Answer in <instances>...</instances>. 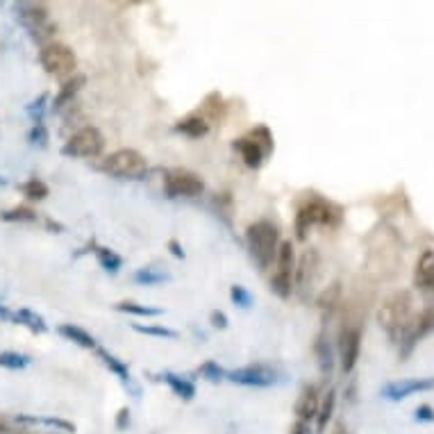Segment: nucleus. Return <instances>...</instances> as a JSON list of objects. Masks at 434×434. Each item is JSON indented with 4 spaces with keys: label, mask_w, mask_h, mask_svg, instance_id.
I'll use <instances>...</instances> for the list:
<instances>
[{
    "label": "nucleus",
    "mask_w": 434,
    "mask_h": 434,
    "mask_svg": "<svg viewBox=\"0 0 434 434\" xmlns=\"http://www.w3.org/2000/svg\"><path fill=\"white\" fill-rule=\"evenodd\" d=\"M210 323H212V327H216V330H225L228 327V316L223 314V311H219V309H214L212 314H210Z\"/></svg>",
    "instance_id": "nucleus-41"
},
{
    "label": "nucleus",
    "mask_w": 434,
    "mask_h": 434,
    "mask_svg": "<svg viewBox=\"0 0 434 434\" xmlns=\"http://www.w3.org/2000/svg\"><path fill=\"white\" fill-rule=\"evenodd\" d=\"M334 407H336V392L330 389V392L323 396V401L318 405V414H316V428L318 432H325L330 419L334 416Z\"/></svg>",
    "instance_id": "nucleus-23"
},
{
    "label": "nucleus",
    "mask_w": 434,
    "mask_h": 434,
    "mask_svg": "<svg viewBox=\"0 0 434 434\" xmlns=\"http://www.w3.org/2000/svg\"><path fill=\"white\" fill-rule=\"evenodd\" d=\"M434 389V378H414V380H401V382H389V385L382 389V396L387 401H405L414 394L421 392H432Z\"/></svg>",
    "instance_id": "nucleus-10"
},
{
    "label": "nucleus",
    "mask_w": 434,
    "mask_h": 434,
    "mask_svg": "<svg viewBox=\"0 0 434 434\" xmlns=\"http://www.w3.org/2000/svg\"><path fill=\"white\" fill-rule=\"evenodd\" d=\"M380 327L392 336L394 341H401L407 327L412 323V296L407 291H398L392 298L385 300V305L378 311Z\"/></svg>",
    "instance_id": "nucleus-2"
},
{
    "label": "nucleus",
    "mask_w": 434,
    "mask_h": 434,
    "mask_svg": "<svg viewBox=\"0 0 434 434\" xmlns=\"http://www.w3.org/2000/svg\"><path fill=\"white\" fill-rule=\"evenodd\" d=\"M246 244L250 250V257L255 259V264L266 271L275 264L277 248H280V232L277 225L271 221H257L248 225L246 230Z\"/></svg>",
    "instance_id": "nucleus-1"
},
{
    "label": "nucleus",
    "mask_w": 434,
    "mask_h": 434,
    "mask_svg": "<svg viewBox=\"0 0 434 434\" xmlns=\"http://www.w3.org/2000/svg\"><path fill=\"white\" fill-rule=\"evenodd\" d=\"M118 311H123V314H132V316H162V309L160 307H148V305H139V302H118L116 305Z\"/></svg>",
    "instance_id": "nucleus-31"
},
{
    "label": "nucleus",
    "mask_w": 434,
    "mask_h": 434,
    "mask_svg": "<svg viewBox=\"0 0 434 434\" xmlns=\"http://www.w3.org/2000/svg\"><path fill=\"white\" fill-rule=\"evenodd\" d=\"M339 284H332L330 286L327 291H323L318 296V307L320 309H330V307H334V302H336V298H339Z\"/></svg>",
    "instance_id": "nucleus-38"
},
{
    "label": "nucleus",
    "mask_w": 434,
    "mask_h": 434,
    "mask_svg": "<svg viewBox=\"0 0 434 434\" xmlns=\"http://www.w3.org/2000/svg\"><path fill=\"white\" fill-rule=\"evenodd\" d=\"M16 421L28 423V425H46V428H53V430H59V432H68V434L75 432V425L71 421L57 419V416H25V414H19V416H16Z\"/></svg>",
    "instance_id": "nucleus-22"
},
{
    "label": "nucleus",
    "mask_w": 434,
    "mask_h": 434,
    "mask_svg": "<svg viewBox=\"0 0 434 434\" xmlns=\"http://www.w3.org/2000/svg\"><path fill=\"white\" fill-rule=\"evenodd\" d=\"M169 248H171V253L176 255L178 259H185V250H182V246L178 244L176 239H171V241H169Z\"/></svg>",
    "instance_id": "nucleus-43"
},
{
    "label": "nucleus",
    "mask_w": 434,
    "mask_h": 434,
    "mask_svg": "<svg viewBox=\"0 0 434 434\" xmlns=\"http://www.w3.org/2000/svg\"><path fill=\"white\" fill-rule=\"evenodd\" d=\"M28 139H30V144H34V146H48V130H46V125L43 123H37V125H32V130H30V134H28Z\"/></svg>",
    "instance_id": "nucleus-39"
},
{
    "label": "nucleus",
    "mask_w": 434,
    "mask_h": 434,
    "mask_svg": "<svg viewBox=\"0 0 434 434\" xmlns=\"http://www.w3.org/2000/svg\"><path fill=\"white\" fill-rule=\"evenodd\" d=\"M416 286L428 293V296H434V250H425V253L419 257V264H416Z\"/></svg>",
    "instance_id": "nucleus-13"
},
{
    "label": "nucleus",
    "mask_w": 434,
    "mask_h": 434,
    "mask_svg": "<svg viewBox=\"0 0 434 434\" xmlns=\"http://www.w3.org/2000/svg\"><path fill=\"white\" fill-rule=\"evenodd\" d=\"M105 148V137L98 127L93 125H86L82 130H77V132L68 139L62 148V155L66 157H98Z\"/></svg>",
    "instance_id": "nucleus-7"
},
{
    "label": "nucleus",
    "mask_w": 434,
    "mask_h": 434,
    "mask_svg": "<svg viewBox=\"0 0 434 434\" xmlns=\"http://www.w3.org/2000/svg\"><path fill=\"white\" fill-rule=\"evenodd\" d=\"M132 280L137 284H141V286H155V284H162V282L171 280V273L160 271V268H153V266H144L132 275Z\"/></svg>",
    "instance_id": "nucleus-25"
},
{
    "label": "nucleus",
    "mask_w": 434,
    "mask_h": 434,
    "mask_svg": "<svg viewBox=\"0 0 434 434\" xmlns=\"http://www.w3.org/2000/svg\"><path fill=\"white\" fill-rule=\"evenodd\" d=\"M232 146H234V150L241 155V160H244V164H246L248 169H259L264 164L266 153L259 148V146L253 141V139H248V137L234 139Z\"/></svg>",
    "instance_id": "nucleus-14"
},
{
    "label": "nucleus",
    "mask_w": 434,
    "mask_h": 434,
    "mask_svg": "<svg viewBox=\"0 0 434 434\" xmlns=\"http://www.w3.org/2000/svg\"><path fill=\"white\" fill-rule=\"evenodd\" d=\"M176 132L191 137V139H201L210 132V123L201 116V114H191L187 118H182L176 123Z\"/></svg>",
    "instance_id": "nucleus-20"
},
{
    "label": "nucleus",
    "mask_w": 434,
    "mask_h": 434,
    "mask_svg": "<svg viewBox=\"0 0 434 434\" xmlns=\"http://www.w3.org/2000/svg\"><path fill=\"white\" fill-rule=\"evenodd\" d=\"M162 380L166 382V385L171 387V392L176 394L178 398H182V401L189 403V401H194V398H196V385L191 380L178 375V373H171V371L164 373Z\"/></svg>",
    "instance_id": "nucleus-19"
},
{
    "label": "nucleus",
    "mask_w": 434,
    "mask_h": 434,
    "mask_svg": "<svg viewBox=\"0 0 434 434\" xmlns=\"http://www.w3.org/2000/svg\"><path fill=\"white\" fill-rule=\"evenodd\" d=\"M316 357H318L320 373H323V375H330V371H332V352H330L323 339L316 341Z\"/></svg>",
    "instance_id": "nucleus-36"
},
{
    "label": "nucleus",
    "mask_w": 434,
    "mask_h": 434,
    "mask_svg": "<svg viewBox=\"0 0 434 434\" xmlns=\"http://www.w3.org/2000/svg\"><path fill=\"white\" fill-rule=\"evenodd\" d=\"M0 221L5 223H34L37 221V212L30 210V207H14V210H7L0 214Z\"/></svg>",
    "instance_id": "nucleus-29"
},
{
    "label": "nucleus",
    "mask_w": 434,
    "mask_h": 434,
    "mask_svg": "<svg viewBox=\"0 0 434 434\" xmlns=\"http://www.w3.org/2000/svg\"><path fill=\"white\" fill-rule=\"evenodd\" d=\"M48 100V95L46 93H41L37 100H32L30 105H28V114H30V118L34 121V125L37 123H43V114H46V105H43V102Z\"/></svg>",
    "instance_id": "nucleus-37"
},
{
    "label": "nucleus",
    "mask_w": 434,
    "mask_h": 434,
    "mask_svg": "<svg viewBox=\"0 0 434 434\" xmlns=\"http://www.w3.org/2000/svg\"><path fill=\"white\" fill-rule=\"evenodd\" d=\"M57 332L64 336L66 341H73L75 346H80V348H86V350H95L98 348V343H95L93 334H89L86 330L77 327L73 323H62L57 327Z\"/></svg>",
    "instance_id": "nucleus-17"
},
{
    "label": "nucleus",
    "mask_w": 434,
    "mask_h": 434,
    "mask_svg": "<svg viewBox=\"0 0 434 434\" xmlns=\"http://www.w3.org/2000/svg\"><path fill=\"white\" fill-rule=\"evenodd\" d=\"M132 330H134V332H139V334H146V336H157V339H178L176 330L164 327V325H141V323H134Z\"/></svg>",
    "instance_id": "nucleus-32"
},
{
    "label": "nucleus",
    "mask_w": 434,
    "mask_h": 434,
    "mask_svg": "<svg viewBox=\"0 0 434 434\" xmlns=\"http://www.w3.org/2000/svg\"><path fill=\"white\" fill-rule=\"evenodd\" d=\"M362 350V332L359 327H343L339 336V352H341V371L348 375L359 359Z\"/></svg>",
    "instance_id": "nucleus-11"
},
{
    "label": "nucleus",
    "mask_w": 434,
    "mask_h": 434,
    "mask_svg": "<svg viewBox=\"0 0 434 434\" xmlns=\"http://www.w3.org/2000/svg\"><path fill=\"white\" fill-rule=\"evenodd\" d=\"M21 191H23V196L28 198V201H43V198L50 194L48 185L43 180H39V178H32L28 182H23Z\"/></svg>",
    "instance_id": "nucleus-28"
},
{
    "label": "nucleus",
    "mask_w": 434,
    "mask_h": 434,
    "mask_svg": "<svg viewBox=\"0 0 434 434\" xmlns=\"http://www.w3.org/2000/svg\"><path fill=\"white\" fill-rule=\"evenodd\" d=\"M16 19L25 25V30L30 32V37L34 41H39L41 46L50 43L48 39L53 37V32L57 30V25L50 21L48 10L41 3H21V5H16Z\"/></svg>",
    "instance_id": "nucleus-6"
},
{
    "label": "nucleus",
    "mask_w": 434,
    "mask_h": 434,
    "mask_svg": "<svg viewBox=\"0 0 434 434\" xmlns=\"http://www.w3.org/2000/svg\"><path fill=\"white\" fill-rule=\"evenodd\" d=\"M0 320H12V311L5 305H0Z\"/></svg>",
    "instance_id": "nucleus-44"
},
{
    "label": "nucleus",
    "mask_w": 434,
    "mask_h": 434,
    "mask_svg": "<svg viewBox=\"0 0 434 434\" xmlns=\"http://www.w3.org/2000/svg\"><path fill=\"white\" fill-rule=\"evenodd\" d=\"M84 84H86V77L82 73H75L73 77H68L66 82H62V86H59V91H57L55 100H53V109L59 111L62 107H66L68 102L75 98L77 91H80Z\"/></svg>",
    "instance_id": "nucleus-16"
},
{
    "label": "nucleus",
    "mask_w": 434,
    "mask_h": 434,
    "mask_svg": "<svg viewBox=\"0 0 434 434\" xmlns=\"http://www.w3.org/2000/svg\"><path fill=\"white\" fill-rule=\"evenodd\" d=\"M248 139H253V141H255L266 155H268V153H273V134H271V130H268L266 125H259V127H255V130H250V132H248Z\"/></svg>",
    "instance_id": "nucleus-34"
},
{
    "label": "nucleus",
    "mask_w": 434,
    "mask_h": 434,
    "mask_svg": "<svg viewBox=\"0 0 434 434\" xmlns=\"http://www.w3.org/2000/svg\"><path fill=\"white\" fill-rule=\"evenodd\" d=\"M275 273L291 275V277L296 273V253H293L291 241H280V248H277L275 255Z\"/></svg>",
    "instance_id": "nucleus-21"
},
{
    "label": "nucleus",
    "mask_w": 434,
    "mask_h": 434,
    "mask_svg": "<svg viewBox=\"0 0 434 434\" xmlns=\"http://www.w3.org/2000/svg\"><path fill=\"white\" fill-rule=\"evenodd\" d=\"M32 364V357L30 355H23V352H16V350H5L0 352V369H7V371H23L28 369Z\"/></svg>",
    "instance_id": "nucleus-26"
},
{
    "label": "nucleus",
    "mask_w": 434,
    "mask_h": 434,
    "mask_svg": "<svg viewBox=\"0 0 434 434\" xmlns=\"http://www.w3.org/2000/svg\"><path fill=\"white\" fill-rule=\"evenodd\" d=\"M271 291L277 298L286 300L293 291V277L291 275H282V273H273L271 275Z\"/></svg>",
    "instance_id": "nucleus-30"
},
{
    "label": "nucleus",
    "mask_w": 434,
    "mask_h": 434,
    "mask_svg": "<svg viewBox=\"0 0 434 434\" xmlns=\"http://www.w3.org/2000/svg\"><path fill=\"white\" fill-rule=\"evenodd\" d=\"M46 225H48V228H50V230H59V232H62V230H64V228H62V225H59V223H55V221H48Z\"/></svg>",
    "instance_id": "nucleus-47"
},
{
    "label": "nucleus",
    "mask_w": 434,
    "mask_h": 434,
    "mask_svg": "<svg viewBox=\"0 0 434 434\" xmlns=\"http://www.w3.org/2000/svg\"><path fill=\"white\" fill-rule=\"evenodd\" d=\"M39 64L46 68L48 75L57 77V80L66 82L68 77L77 73V57L66 43L50 41L39 50Z\"/></svg>",
    "instance_id": "nucleus-5"
},
{
    "label": "nucleus",
    "mask_w": 434,
    "mask_h": 434,
    "mask_svg": "<svg viewBox=\"0 0 434 434\" xmlns=\"http://www.w3.org/2000/svg\"><path fill=\"white\" fill-rule=\"evenodd\" d=\"M430 330H434V309L423 311L419 318H412L410 327H407V332L403 334V339H401V343H403L401 357H407V355L414 350V346L419 343V339H423Z\"/></svg>",
    "instance_id": "nucleus-12"
},
{
    "label": "nucleus",
    "mask_w": 434,
    "mask_h": 434,
    "mask_svg": "<svg viewBox=\"0 0 434 434\" xmlns=\"http://www.w3.org/2000/svg\"><path fill=\"white\" fill-rule=\"evenodd\" d=\"M341 221V210L332 203H325L323 198H311L300 207L296 214V239L305 241L309 230L314 225H339Z\"/></svg>",
    "instance_id": "nucleus-3"
},
{
    "label": "nucleus",
    "mask_w": 434,
    "mask_h": 434,
    "mask_svg": "<svg viewBox=\"0 0 434 434\" xmlns=\"http://www.w3.org/2000/svg\"><path fill=\"white\" fill-rule=\"evenodd\" d=\"M228 380L232 382V385L255 387V389H266V387H273L280 382L277 373L271 366H264V364H253V366L228 371Z\"/></svg>",
    "instance_id": "nucleus-9"
},
{
    "label": "nucleus",
    "mask_w": 434,
    "mask_h": 434,
    "mask_svg": "<svg viewBox=\"0 0 434 434\" xmlns=\"http://www.w3.org/2000/svg\"><path fill=\"white\" fill-rule=\"evenodd\" d=\"M12 320L14 323H19L23 327H28L30 332L34 334H46L48 332V323H46V318H43L41 314H37V311H32V309H16L12 311Z\"/></svg>",
    "instance_id": "nucleus-18"
},
{
    "label": "nucleus",
    "mask_w": 434,
    "mask_h": 434,
    "mask_svg": "<svg viewBox=\"0 0 434 434\" xmlns=\"http://www.w3.org/2000/svg\"><path fill=\"white\" fill-rule=\"evenodd\" d=\"M414 419L419 421V423H434V410H432L430 405H421V407H416Z\"/></svg>",
    "instance_id": "nucleus-40"
},
{
    "label": "nucleus",
    "mask_w": 434,
    "mask_h": 434,
    "mask_svg": "<svg viewBox=\"0 0 434 434\" xmlns=\"http://www.w3.org/2000/svg\"><path fill=\"white\" fill-rule=\"evenodd\" d=\"M98 171L121 180H141L148 173V162L134 148H121L98 162Z\"/></svg>",
    "instance_id": "nucleus-4"
},
{
    "label": "nucleus",
    "mask_w": 434,
    "mask_h": 434,
    "mask_svg": "<svg viewBox=\"0 0 434 434\" xmlns=\"http://www.w3.org/2000/svg\"><path fill=\"white\" fill-rule=\"evenodd\" d=\"M127 425H130V410H127V407H121L118 416H116V428L118 430H125Z\"/></svg>",
    "instance_id": "nucleus-42"
},
{
    "label": "nucleus",
    "mask_w": 434,
    "mask_h": 434,
    "mask_svg": "<svg viewBox=\"0 0 434 434\" xmlns=\"http://www.w3.org/2000/svg\"><path fill=\"white\" fill-rule=\"evenodd\" d=\"M318 405H320V396H318V389L314 385H307L302 389V394L296 403V414L302 423H307L309 419H316L318 414Z\"/></svg>",
    "instance_id": "nucleus-15"
},
{
    "label": "nucleus",
    "mask_w": 434,
    "mask_h": 434,
    "mask_svg": "<svg viewBox=\"0 0 434 434\" xmlns=\"http://www.w3.org/2000/svg\"><path fill=\"white\" fill-rule=\"evenodd\" d=\"M332 434H350V432H348V428H346L343 423H336V425H334V430H332Z\"/></svg>",
    "instance_id": "nucleus-46"
},
{
    "label": "nucleus",
    "mask_w": 434,
    "mask_h": 434,
    "mask_svg": "<svg viewBox=\"0 0 434 434\" xmlns=\"http://www.w3.org/2000/svg\"><path fill=\"white\" fill-rule=\"evenodd\" d=\"M164 191L171 198H196L205 191V182L194 171L169 169L164 173Z\"/></svg>",
    "instance_id": "nucleus-8"
},
{
    "label": "nucleus",
    "mask_w": 434,
    "mask_h": 434,
    "mask_svg": "<svg viewBox=\"0 0 434 434\" xmlns=\"http://www.w3.org/2000/svg\"><path fill=\"white\" fill-rule=\"evenodd\" d=\"M230 298H232L234 305H239L244 309H248L250 305H253V293H250L246 286H241V284H232L230 286Z\"/></svg>",
    "instance_id": "nucleus-35"
},
{
    "label": "nucleus",
    "mask_w": 434,
    "mask_h": 434,
    "mask_svg": "<svg viewBox=\"0 0 434 434\" xmlns=\"http://www.w3.org/2000/svg\"><path fill=\"white\" fill-rule=\"evenodd\" d=\"M198 375L205 378L207 382H214V385H219V382L228 380V371L223 366H219L216 362H205L201 369H198Z\"/></svg>",
    "instance_id": "nucleus-33"
},
{
    "label": "nucleus",
    "mask_w": 434,
    "mask_h": 434,
    "mask_svg": "<svg viewBox=\"0 0 434 434\" xmlns=\"http://www.w3.org/2000/svg\"><path fill=\"white\" fill-rule=\"evenodd\" d=\"M5 182H7L5 178H0V185H5Z\"/></svg>",
    "instance_id": "nucleus-48"
},
{
    "label": "nucleus",
    "mask_w": 434,
    "mask_h": 434,
    "mask_svg": "<svg viewBox=\"0 0 434 434\" xmlns=\"http://www.w3.org/2000/svg\"><path fill=\"white\" fill-rule=\"evenodd\" d=\"M291 434H307V425L302 423V421H298V423H296V428H293Z\"/></svg>",
    "instance_id": "nucleus-45"
},
{
    "label": "nucleus",
    "mask_w": 434,
    "mask_h": 434,
    "mask_svg": "<svg viewBox=\"0 0 434 434\" xmlns=\"http://www.w3.org/2000/svg\"><path fill=\"white\" fill-rule=\"evenodd\" d=\"M95 355H98L100 362L105 364V366H107L111 373H114V375H116L121 382H123V385H127V382H130V371H127L125 364L116 357V355H111V352L105 350V348H95Z\"/></svg>",
    "instance_id": "nucleus-24"
},
{
    "label": "nucleus",
    "mask_w": 434,
    "mask_h": 434,
    "mask_svg": "<svg viewBox=\"0 0 434 434\" xmlns=\"http://www.w3.org/2000/svg\"><path fill=\"white\" fill-rule=\"evenodd\" d=\"M95 259H98V264L105 268L107 273H118L121 266H123V259H121V255H116L114 250L109 248H95Z\"/></svg>",
    "instance_id": "nucleus-27"
}]
</instances>
